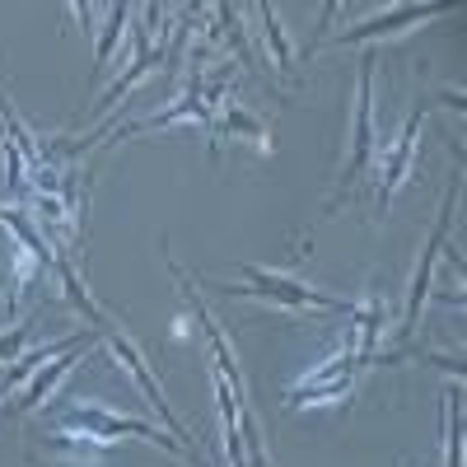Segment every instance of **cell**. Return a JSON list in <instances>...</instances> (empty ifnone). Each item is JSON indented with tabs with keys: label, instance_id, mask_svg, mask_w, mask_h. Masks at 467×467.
Listing matches in <instances>:
<instances>
[{
	"label": "cell",
	"instance_id": "6da1fadb",
	"mask_svg": "<svg viewBox=\"0 0 467 467\" xmlns=\"http://www.w3.org/2000/svg\"><path fill=\"white\" fill-rule=\"evenodd\" d=\"M248 285H224V295H239V299H262V304H276V308H295V314H350L356 308V299H337V295H323L314 290L308 281H295L285 276V271H262V266H239Z\"/></svg>",
	"mask_w": 467,
	"mask_h": 467
},
{
	"label": "cell",
	"instance_id": "7a4b0ae2",
	"mask_svg": "<svg viewBox=\"0 0 467 467\" xmlns=\"http://www.w3.org/2000/svg\"><path fill=\"white\" fill-rule=\"evenodd\" d=\"M61 420L66 425H75L80 435H94V440H103V444H112V440H150V444H160L164 453H173V458H197L192 453V444H182L178 435H169V431H160L154 420H136V416H117V411H108V407H99V402H70L66 411H61Z\"/></svg>",
	"mask_w": 467,
	"mask_h": 467
},
{
	"label": "cell",
	"instance_id": "3957f363",
	"mask_svg": "<svg viewBox=\"0 0 467 467\" xmlns=\"http://www.w3.org/2000/svg\"><path fill=\"white\" fill-rule=\"evenodd\" d=\"M360 369V356H356V346H350V337L332 350V356L318 365V369H308L299 383H290V393H285V407H323V402H337L350 393V379H356Z\"/></svg>",
	"mask_w": 467,
	"mask_h": 467
},
{
	"label": "cell",
	"instance_id": "277c9868",
	"mask_svg": "<svg viewBox=\"0 0 467 467\" xmlns=\"http://www.w3.org/2000/svg\"><path fill=\"white\" fill-rule=\"evenodd\" d=\"M369 160H374V52L360 57L356 122H350V160H346V173H341V187H337V202L369 173Z\"/></svg>",
	"mask_w": 467,
	"mask_h": 467
},
{
	"label": "cell",
	"instance_id": "5b68a950",
	"mask_svg": "<svg viewBox=\"0 0 467 467\" xmlns=\"http://www.w3.org/2000/svg\"><path fill=\"white\" fill-rule=\"evenodd\" d=\"M458 187H462V178H453V187H449V197H444V206H440V220H435V229H431V239H425V248H420V262H416V276H411V290H407V304H402V337H411V327H416V318H420V304H425V295H431V276H435V257H440V244H444V234H449L453 206H458Z\"/></svg>",
	"mask_w": 467,
	"mask_h": 467
},
{
	"label": "cell",
	"instance_id": "8992f818",
	"mask_svg": "<svg viewBox=\"0 0 467 467\" xmlns=\"http://www.w3.org/2000/svg\"><path fill=\"white\" fill-rule=\"evenodd\" d=\"M431 108H435V99H425V103H416L411 112H407V122H402V131H398V140H393V150L383 154V192H379V211H388L393 206V197H398V187L411 178V160H416V140H420V127H425V117H431Z\"/></svg>",
	"mask_w": 467,
	"mask_h": 467
},
{
	"label": "cell",
	"instance_id": "52a82bcc",
	"mask_svg": "<svg viewBox=\"0 0 467 467\" xmlns=\"http://www.w3.org/2000/svg\"><path fill=\"white\" fill-rule=\"evenodd\" d=\"M108 346L117 350V360H122V365L131 369V379L140 383V398H145V402H150L154 411H160L164 431H169V435H178V440H187V425H182V420L173 416V407H169V398H164L160 379H154V374H150V365L140 360V346H136V341H131V337H127L122 327H112V332H108ZM187 444H192V440H187Z\"/></svg>",
	"mask_w": 467,
	"mask_h": 467
},
{
	"label": "cell",
	"instance_id": "ba28073f",
	"mask_svg": "<svg viewBox=\"0 0 467 467\" xmlns=\"http://www.w3.org/2000/svg\"><path fill=\"white\" fill-rule=\"evenodd\" d=\"M449 5H398V10H388V15H374V19H360V24H350L346 33H337V43L350 47V43H369V37H383V33H402L411 24H425V19H435L444 15Z\"/></svg>",
	"mask_w": 467,
	"mask_h": 467
},
{
	"label": "cell",
	"instance_id": "9c48e42d",
	"mask_svg": "<svg viewBox=\"0 0 467 467\" xmlns=\"http://www.w3.org/2000/svg\"><path fill=\"white\" fill-rule=\"evenodd\" d=\"M94 346H99V337H94V341H80V346L70 350V356H57L52 365H43V369H37V374L28 379L24 393L10 402V411H15V416H24V411H33V407H43V402L52 398V388H57V383H61V379H66L75 365H80V360H85V350H94Z\"/></svg>",
	"mask_w": 467,
	"mask_h": 467
},
{
	"label": "cell",
	"instance_id": "30bf717a",
	"mask_svg": "<svg viewBox=\"0 0 467 467\" xmlns=\"http://www.w3.org/2000/svg\"><path fill=\"white\" fill-rule=\"evenodd\" d=\"M131 52H136V61H131L122 75H117L112 85H108V94H99V108H108L112 99H122L127 89H136V85L145 80V70H154L160 61H169V43H160V47L150 52V33H145V24H140V28H136V37H131Z\"/></svg>",
	"mask_w": 467,
	"mask_h": 467
},
{
	"label": "cell",
	"instance_id": "8fae6325",
	"mask_svg": "<svg viewBox=\"0 0 467 467\" xmlns=\"http://www.w3.org/2000/svg\"><path fill=\"white\" fill-rule=\"evenodd\" d=\"M444 467H462V388L444 393Z\"/></svg>",
	"mask_w": 467,
	"mask_h": 467
},
{
	"label": "cell",
	"instance_id": "7c38bea8",
	"mask_svg": "<svg viewBox=\"0 0 467 467\" xmlns=\"http://www.w3.org/2000/svg\"><path fill=\"white\" fill-rule=\"evenodd\" d=\"M220 108H224V131H239V136H244V140H253L257 150H271V136H266L271 127H266V122H257V117H253L239 99H234V94H229Z\"/></svg>",
	"mask_w": 467,
	"mask_h": 467
},
{
	"label": "cell",
	"instance_id": "4fadbf2b",
	"mask_svg": "<svg viewBox=\"0 0 467 467\" xmlns=\"http://www.w3.org/2000/svg\"><path fill=\"white\" fill-rule=\"evenodd\" d=\"M127 15H131V5H112V10H108V24H103V33H99V43H94V85H99V75H103V66L112 61V47H117V33H122Z\"/></svg>",
	"mask_w": 467,
	"mask_h": 467
},
{
	"label": "cell",
	"instance_id": "5bb4252c",
	"mask_svg": "<svg viewBox=\"0 0 467 467\" xmlns=\"http://www.w3.org/2000/svg\"><path fill=\"white\" fill-rule=\"evenodd\" d=\"M262 15V33H266V47H271V61H276V70L281 75H290V43H285V33H281V19H276V10H271V5H262L257 10Z\"/></svg>",
	"mask_w": 467,
	"mask_h": 467
},
{
	"label": "cell",
	"instance_id": "9a60e30c",
	"mask_svg": "<svg viewBox=\"0 0 467 467\" xmlns=\"http://www.w3.org/2000/svg\"><path fill=\"white\" fill-rule=\"evenodd\" d=\"M52 444H57V449H66L75 462H85V467L103 462V453H108V444H103V440H94V435H80V431H75V435H57Z\"/></svg>",
	"mask_w": 467,
	"mask_h": 467
},
{
	"label": "cell",
	"instance_id": "2e32d148",
	"mask_svg": "<svg viewBox=\"0 0 467 467\" xmlns=\"http://www.w3.org/2000/svg\"><path fill=\"white\" fill-rule=\"evenodd\" d=\"M37 271H43V266H37V257L33 253H24L19 244H15V281H10V314H15V308H19V299H24V290L37 281Z\"/></svg>",
	"mask_w": 467,
	"mask_h": 467
},
{
	"label": "cell",
	"instance_id": "e0dca14e",
	"mask_svg": "<svg viewBox=\"0 0 467 467\" xmlns=\"http://www.w3.org/2000/svg\"><path fill=\"white\" fill-rule=\"evenodd\" d=\"M24 341H28V323L0 332V365H15V360L24 356Z\"/></svg>",
	"mask_w": 467,
	"mask_h": 467
}]
</instances>
